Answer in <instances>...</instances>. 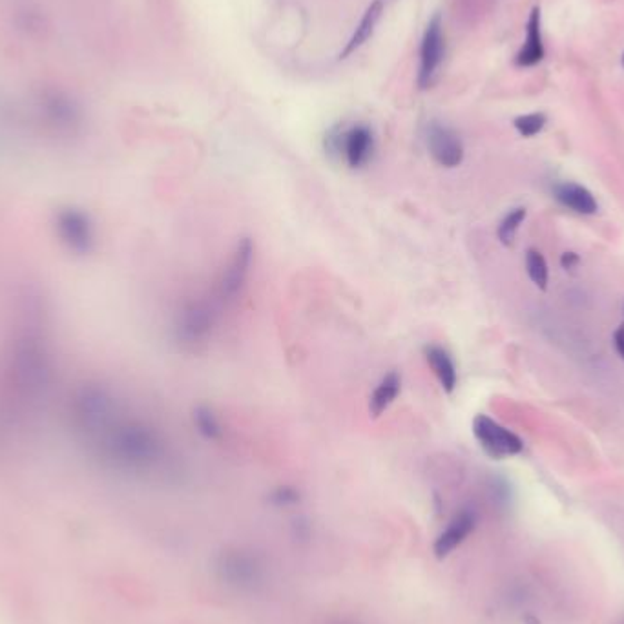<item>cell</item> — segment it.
I'll use <instances>...</instances> for the list:
<instances>
[{"label":"cell","mask_w":624,"mask_h":624,"mask_svg":"<svg viewBox=\"0 0 624 624\" xmlns=\"http://www.w3.org/2000/svg\"><path fill=\"white\" fill-rule=\"evenodd\" d=\"M216 325V310L207 301H189L175 318V336L186 345L203 343Z\"/></svg>","instance_id":"cell-1"},{"label":"cell","mask_w":624,"mask_h":624,"mask_svg":"<svg viewBox=\"0 0 624 624\" xmlns=\"http://www.w3.org/2000/svg\"><path fill=\"white\" fill-rule=\"evenodd\" d=\"M473 432L482 450L493 459H504L519 455L524 450L519 436L489 418L487 415H478L473 420Z\"/></svg>","instance_id":"cell-2"},{"label":"cell","mask_w":624,"mask_h":624,"mask_svg":"<svg viewBox=\"0 0 624 624\" xmlns=\"http://www.w3.org/2000/svg\"><path fill=\"white\" fill-rule=\"evenodd\" d=\"M446 55V35L442 17L434 15L423 33L420 46V72L418 85L420 88H427L432 83V77L439 72Z\"/></svg>","instance_id":"cell-3"},{"label":"cell","mask_w":624,"mask_h":624,"mask_svg":"<svg viewBox=\"0 0 624 624\" xmlns=\"http://www.w3.org/2000/svg\"><path fill=\"white\" fill-rule=\"evenodd\" d=\"M253 258H254V245L248 237H243L228 260V265L225 267L221 278H219V287H218V294L223 301L230 303L237 298V294L241 292V289L245 287V281L248 278V272H251V265H253Z\"/></svg>","instance_id":"cell-4"},{"label":"cell","mask_w":624,"mask_h":624,"mask_svg":"<svg viewBox=\"0 0 624 624\" xmlns=\"http://www.w3.org/2000/svg\"><path fill=\"white\" fill-rule=\"evenodd\" d=\"M336 150L343 156L349 168L358 170L369 165L374 154V134L367 124H354V127L342 132L336 139Z\"/></svg>","instance_id":"cell-5"},{"label":"cell","mask_w":624,"mask_h":624,"mask_svg":"<svg viewBox=\"0 0 624 624\" xmlns=\"http://www.w3.org/2000/svg\"><path fill=\"white\" fill-rule=\"evenodd\" d=\"M427 148L432 159L444 168H455L464 161L460 138L442 122H431L427 127Z\"/></svg>","instance_id":"cell-6"},{"label":"cell","mask_w":624,"mask_h":624,"mask_svg":"<svg viewBox=\"0 0 624 624\" xmlns=\"http://www.w3.org/2000/svg\"><path fill=\"white\" fill-rule=\"evenodd\" d=\"M546 49L542 42V24H540V8H533L528 24H526V39L522 48L519 49L515 57V65L521 68H531L537 67L544 58Z\"/></svg>","instance_id":"cell-7"},{"label":"cell","mask_w":624,"mask_h":624,"mask_svg":"<svg viewBox=\"0 0 624 624\" xmlns=\"http://www.w3.org/2000/svg\"><path fill=\"white\" fill-rule=\"evenodd\" d=\"M553 194L560 205L583 216H592L599 209L593 194L586 189V186L579 183H572V181L558 183L553 189Z\"/></svg>","instance_id":"cell-8"},{"label":"cell","mask_w":624,"mask_h":624,"mask_svg":"<svg viewBox=\"0 0 624 624\" xmlns=\"http://www.w3.org/2000/svg\"><path fill=\"white\" fill-rule=\"evenodd\" d=\"M477 526V513L473 510H462L457 513V517L450 522L446 531L436 540V553L441 557L450 555L453 549H457L475 530Z\"/></svg>","instance_id":"cell-9"},{"label":"cell","mask_w":624,"mask_h":624,"mask_svg":"<svg viewBox=\"0 0 624 624\" xmlns=\"http://www.w3.org/2000/svg\"><path fill=\"white\" fill-rule=\"evenodd\" d=\"M423 352L432 374L436 377V380L441 382L442 389L446 393H453L459 382V374H457V365L451 354L439 345H429L425 347Z\"/></svg>","instance_id":"cell-10"},{"label":"cell","mask_w":624,"mask_h":624,"mask_svg":"<svg viewBox=\"0 0 624 624\" xmlns=\"http://www.w3.org/2000/svg\"><path fill=\"white\" fill-rule=\"evenodd\" d=\"M402 389V379L398 372H389L382 379V382L374 389L369 400V411L374 418H379L388 411V407L397 400L398 393Z\"/></svg>","instance_id":"cell-11"},{"label":"cell","mask_w":624,"mask_h":624,"mask_svg":"<svg viewBox=\"0 0 624 624\" xmlns=\"http://www.w3.org/2000/svg\"><path fill=\"white\" fill-rule=\"evenodd\" d=\"M380 13H382V4H380V0H377V3H372L370 8L365 12L363 19L360 21V26L356 28V31H354L352 39L349 40L347 48L343 49L342 58H345L347 55H351L352 51H356L363 42H367V39H369V37L372 35V31H374V26H377V22H379Z\"/></svg>","instance_id":"cell-12"},{"label":"cell","mask_w":624,"mask_h":624,"mask_svg":"<svg viewBox=\"0 0 624 624\" xmlns=\"http://www.w3.org/2000/svg\"><path fill=\"white\" fill-rule=\"evenodd\" d=\"M524 219H526V209H522V207L513 209L504 216V219L501 221V225H498V230H496V236H498V239H501L503 245H506V246L513 245L515 234H517V230Z\"/></svg>","instance_id":"cell-13"},{"label":"cell","mask_w":624,"mask_h":624,"mask_svg":"<svg viewBox=\"0 0 624 624\" xmlns=\"http://www.w3.org/2000/svg\"><path fill=\"white\" fill-rule=\"evenodd\" d=\"M194 423L198 427V431L205 436V439L209 441H218L221 439V425L216 418V415L212 413V409L205 407V406H200L196 411H194Z\"/></svg>","instance_id":"cell-14"},{"label":"cell","mask_w":624,"mask_h":624,"mask_svg":"<svg viewBox=\"0 0 624 624\" xmlns=\"http://www.w3.org/2000/svg\"><path fill=\"white\" fill-rule=\"evenodd\" d=\"M526 271H528V276L530 280L540 289V290H546L548 287V263L544 260V256L535 251V248H531V251H528L526 254Z\"/></svg>","instance_id":"cell-15"},{"label":"cell","mask_w":624,"mask_h":624,"mask_svg":"<svg viewBox=\"0 0 624 624\" xmlns=\"http://www.w3.org/2000/svg\"><path fill=\"white\" fill-rule=\"evenodd\" d=\"M546 115L540 113V111H535V113H526V115H519L515 120H513V127L515 130L522 136V138H533L537 134H540L546 127Z\"/></svg>","instance_id":"cell-16"},{"label":"cell","mask_w":624,"mask_h":624,"mask_svg":"<svg viewBox=\"0 0 624 624\" xmlns=\"http://www.w3.org/2000/svg\"><path fill=\"white\" fill-rule=\"evenodd\" d=\"M613 343H615V349H617L619 356L624 360V324L619 325V329L615 331V334H613Z\"/></svg>","instance_id":"cell-17"},{"label":"cell","mask_w":624,"mask_h":624,"mask_svg":"<svg viewBox=\"0 0 624 624\" xmlns=\"http://www.w3.org/2000/svg\"><path fill=\"white\" fill-rule=\"evenodd\" d=\"M560 265H563L566 271H570L579 265V256L575 253H565L563 258H560Z\"/></svg>","instance_id":"cell-18"},{"label":"cell","mask_w":624,"mask_h":624,"mask_svg":"<svg viewBox=\"0 0 624 624\" xmlns=\"http://www.w3.org/2000/svg\"><path fill=\"white\" fill-rule=\"evenodd\" d=\"M622 67H624V53H622Z\"/></svg>","instance_id":"cell-19"}]
</instances>
